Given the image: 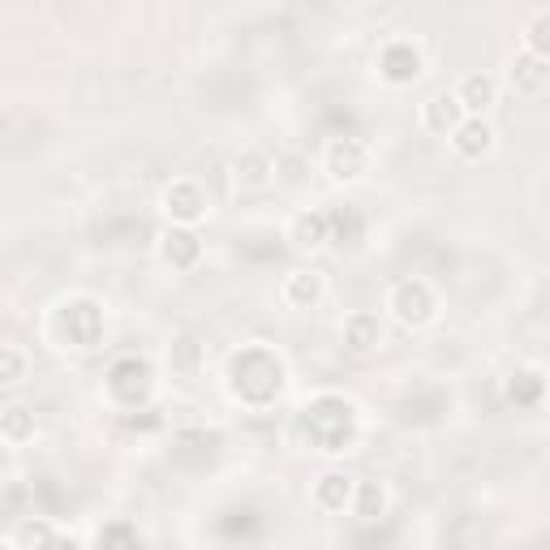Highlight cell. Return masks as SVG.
<instances>
[{
  "instance_id": "cell-2",
  "label": "cell",
  "mask_w": 550,
  "mask_h": 550,
  "mask_svg": "<svg viewBox=\"0 0 550 550\" xmlns=\"http://www.w3.org/2000/svg\"><path fill=\"white\" fill-rule=\"evenodd\" d=\"M366 164H370V151H366V142H357V138H336L327 147V168L336 181H357L361 172H366Z\"/></svg>"
},
{
  "instance_id": "cell-13",
  "label": "cell",
  "mask_w": 550,
  "mask_h": 550,
  "mask_svg": "<svg viewBox=\"0 0 550 550\" xmlns=\"http://www.w3.org/2000/svg\"><path fill=\"white\" fill-rule=\"evenodd\" d=\"M349 499H353V482H349V477L327 473L323 482H318V503H323V508H344Z\"/></svg>"
},
{
  "instance_id": "cell-1",
  "label": "cell",
  "mask_w": 550,
  "mask_h": 550,
  "mask_svg": "<svg viewBox=\"0 0 550 550\" xmlns=\"http://www.w3.org/2000/svg\"><path fill=\"white\" fill-rule=\"evenodd\" d=\"M392 310H396L400 323L417 327V323H426V318H430V310H434V293H430L422 280H404V284L392 288Z\"/></svg>"
},
{
  "instance_id": "cell-10",
  "label": "cell",
  "mask_w": 550,
  "mask_h": 550,
  "mask_svg": "<svg viewBox=\"0 0 550 550\" xmlns=\"http://www.w3.org/2000/svg\"><path fill=\"white\" fill-rule=\"evenodd\" d=\"M318 293H323V280H318L314 271H293L284 284V297L293 301V306H314Z\"/></svg>"
},
{
  "instance_id": "cell-12",
  "label": "cell",
  "mask_w": 550,
  "mask_h": 550,
  "mask_svg": "<svg viewBox=\"0 0 550 550\" xmlns=\"http://www.w3.org/2000/svg\"><path fill=\"white\" fill-rule=\"evenodd\" d=\"M293 241L301 250H318L327 241V215H297L293 220Z\"/></svg>"
},
{
  "instance_id": "cell-15",
  "label": "cell",
  "mask_w": 550,
  "mask_h": 550,
  "mask_svg": "<svg viewBox=\"0 0 550 550\" xmlns=\"http://www.w3.org/2000/svg\"><path fill=\"white\" fill-rule=\"evenodd\" d=\"M383 503H387V495H383L379 482H361V490H357V516L374 520V516L383 512Z\"/></svg>"
},
{
  "instance_id": "cell-14",
  "label": "cell",
  "mask_w": 550,
  "mask_h": 550,
  "mask_svg": "<svg viewBox=\"0 0 550 550\" xmlns=\"http://www.w3.org/2000/svg\"><path fill=\"white\" fill-rule=\"evenodd\" d=\"M0 434H5L9 443H22L26 434H35V417L26 409H5L0 413Z\"/></svg>"
},
{
  "instance_id": "cell-3",
  "label": "cell",
  "mask_w": 550,
  "mask_h": 550,
  "mask_svg": "<svg viewBox=\"0 0 550 550\" xmlns=\"http://www.w3.org/2000/svg\"><path fill=\"white\" fill-rule=\"evenodd\" d=\"M344 344H349V353L357 357H366L374 353L383 344V323H379V314H353V318H344Z\"/></svg>"
},
{
  "instance_id": "cell-6",
  "label": "cell",
  "mask_w": 550,
  "mask_h": 550,
  "mask_svg": "<svg viewBox=\"0 0 550 550\" xmlns=\"http://www.w3.org/2000/svg\"><path fill=\"white\" fill-rule=\"evenodd\" d=\"M456 104L465 108V117H482V112L495 104V82H490L486 74H469L456 91Z\"/></svg>"
},
{
  "instance_id": "cell-17",
  "label": "cell",
  "mask_w": 550,
  "mask_h": 550,
  "mask_svg": "<svg viewBox=\"0 0 550 550\" xmlns=\"http://www.w3.org/2000/svg\"><path fill=\"white\" fill-rule=\"evenodd\" d=\"M546 26H550V9H542L538 18H533V26H529V48H525V52L546 56Z\"/></svg>"
},
{
  "instance_id": "cell-18",
  "label": "cell",
  "mask_w": 550,
  "mask_h": 550,
  "mask_svg": "<svg viewBox=\"0 0 550 550\" xmlns=\"http://www.w3.org/2000/svg\"><path fill=\"white\" fill-rule=\"evenodd\" d=\"M0 550H5V546H0Z\"/></svg>"
},
{
  "instance_id": "cell-5",
  "label": "cell",
  "mask_w": 550,
  "mask_h": 550,
  "mask_svg": "<svg viewBox=\"0 0 550 550\" xmlns=\"http://www.w3.org/2000/svg\"><path fill=\"white\" fill-rule=\"evenodd\" d=\"M164 211L172 215L177 224H194L202 211H207V198H202V190L194 181H177L172 190L164 194Z\"/></svg>"
},
{
  "instance_id": "cell-4",
  "label": "cell",
  "mask_w": 550,
  "mask_h": 550,
  "mask_svg": "<svg viewBox=\"0 0 550 550\" xmlns=\"http://www.w3.org/2000/svg\"><path fill=\"white\" fill-rule=\"evenodd\" d=\"M490 142H495V129H490L482 117H465L452 129V147H456V155H465V159H482L490 151Z\"/></svg>"
},
{
  "instance_id": "cell-9",
  "label": "cell",
  "mask_w": 550,
  "mask_h": 550,
  "mask_svg": "<svg viewBox=\"0 0 550 550\" xmlns=\"http://www.w3.org/2000/svg\"><path fill=\"white\" fill-rule=\"evenodd\" d=\"M164 254H168V263H172V267H194V263H198V254H202V245H198V237L190 233V228H168V237H164Z\"/></svg>"
},
{
  "instance_id": "cell-7",
  "label": "cell",
  "mask_w": 550,
  "mask_h": 550,
  "mask_svg": "<svg viewBox=\"0 0 550 550\" xmlns=\"http://www.w3.org/2000/svg\"><path fill=\"white\" fill-rule=\"evenodd\" d=\"M422 121H426V129H434V134H452V129L465 121V108L456 104V95L439 91V95H434L430 104H426V117H422Z\"/></svg>"
},
{
  "instance_id": "cell-8",
  "label": "cell",
  "mask_w": 550,
  "mask_h": 550,
  "mask_svg": "<svg viewBox=\"0 0 550 550\" xmlns=\"http://www.w3.org/2000/svg\"><path fill=\"white\" fill-rule=\"evenodd\" d=\"M512 86L520 95H538L546 86V56H533V52H520L512 61Z\"/></svg>"
},
{
  "instance_id": "cell-16",
  "label": "cell",
  "mask_w": 550,
  "mask_h": 550,
  "mask_svg": "<svg viewBox=\"0 0 550 550\" xmlns=\"http://www.w3.org/2000/svg\"><path fill=\"white\" fill-rule=\"evenodd\" d=\"M26 374V357L18 349H9V344H0V383H18Z\"/></svg>"
},
{
  "instance_id": "cell-11",
  "label": "cell",
  "mask_w": 550,
  "mask_h": 550,
  "mask_svg": "<svg viewBox=\"0 0 550 550\" xmlns=\"http://www.w3.org/2000/svg\"><path fill=\"white\" fill-rule=\"evenodd\" d=\"M267 172H271V164H267V155H258V151H245L233 164V177H237V185H245V190L267 185Z\"/></svg>"
}]
</instances>
